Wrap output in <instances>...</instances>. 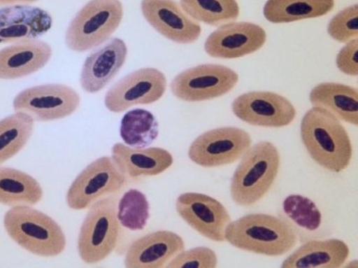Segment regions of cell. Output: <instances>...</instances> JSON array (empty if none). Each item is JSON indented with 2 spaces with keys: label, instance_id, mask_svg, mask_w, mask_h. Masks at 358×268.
<instances>
[{
  "label": "cell",
  "instance_id": "cell-1",
  "mask_svg": "<svg viewBox=\"0 0 358 268\" xmlns=\"http://www.w3.org/2000/svg\"><path fill=\"white\" fill-rule=\"evenodd\" d=\"M300 132L305 148L318 164L333 172L348 167L352 155L350 139L332 113L313 106L303 117Z\"/></svg>",
  "mask_w": 358,
  "mask_h": 268
},
{
  "label": "cell",
  "instance_id": "cell-2",
  "mask_svg": "<svg viewBox=\"0 0 358 268\" xmlns=\"http://www.w3.org/2000/svg\"><path fill=\"white\" fill-rule=\"evenodd\" d=\"M225 240L244 251L278 256L296 245L297 234L284 219L266 213H250L230 222L225 230Z\"/></svg>",
  "mask_w": 358,
  "mask_h": 268
},
{
  "label": "cell",
  "instance_id": "cell-3",
  "mask_svg": "<svg viewBox=\"0 0 358 268\" xmlns=\"http://www.w3.org/2000/svg\"><path fill=\"white\" fill-rule=\"evenodd\" d=\"M3 225L15 243L36 255L54 257L65 248L66 237L57 223L29 206L10 209L4 215Z\"/></svg>",
  "mask_w": 358,
  "mask_h": 268
},
{
  "label": "cell",
  "instance_id": "cell-4",
  "mask_svg": "<svg viewBox=\"0 0 358 268\" xmlns=\"http://www.w3.org/2000/svg\"><path fill=\"white\" fill-rule=\"evenodd\" d=\"M280 154L271 142L261 141L242 156L231 180L230 193L235 203L249 206L269 190L279 171Z\"/></svg>",
  "mask_w": 358,
  "mask_h": 268
},
{
  "label": "cell",
  "instance_id": "cell-5",
  "mask_svg": "<svg viewBox=\"0 0 358 268\" xmlns=\"http://www.w3.org/2000/svg\"><path fill=\"white\" fill-rule=\"evenodd\" d=\"M122 17L123 6L120 0H90L69 23L66 43L76 52L92 49L110 37Z\"/></svg>",
  "mask_w": 358,
  "mask_h": 268
},
{
  "label": "cell",
  "instance_id": "cell-6",
  "mask_svg": "<svg viewBox=\"0 0 358 268\" xmlns=\"http://www.w3.org/2000/svg\"><path fill=\"white\" fill-rule=\"evenodd\" d=\"M117 199L113 196L93 203L82 223L78 238L81 260L94 264L107 258L115 249L120 237L117 218Z\"/></svg>",
  "mask_w": 358,
  "mask_h": 268
},
{
  "label": "cell",
  "instance_id": "cell-7",
  "mask_svg": "<svg viewBox=\"0 0 358 268\" xmlns=\"http://www.w3.org/2000/svg\"><path fill=\"white\" fill-rule=\"evenodd\" d=\"M126 176L112 157H101L88 164L75 178L66 193L69 208L82 210L100 197L119 191Z\"/></svg>",
  "mask_w": 358,
  "mask_h": 268
},
{
  "label": "cell",
  "instance_id": "cell-8",
  "mask_svg": "<svg viewBox=\"0 0 358 268\" xmlns=\"http://www.w3.org/2000/svg\"><path fill=\"white\" fill-rule=\"evenodd\" d=\"M238 80L231 69L215 64L189 68L174 77L173 94L185 101H201L221 97L231 91Z\"/></svg>",
  "mask_w": 358,
  "mask_h": 268
},
{
  "label": "cell",
  "instance_id": "cell-9",
  "mask_svg": "<svg viewBox=\"0 0 358 268\" xmlns=\"http://www.w3.org/2000/svg\"><path fill=\"white\" fill-rule=\"evenodd\" d=\"M80 98L72 87L63 84H45L21 91L13 100L15 112L28 115L34 121H50L71 115Z\"/></svg>",
  "mask_w": 358,
  "mask_h": 268
},
{
  "label": "cell",
  "instance_id": "cell-10",
  "mask_svg": "<svg viewBox=\"0 0 358 268\" xmlns=\"http://www.w3.org/2000/svg\"><path fill=\"white\" fill-rule=\"evenodd\" d=\"M252 139L243 129L222 127L199 135L188 150L189 159L203 167H215L233 163L250 148Z\"/></svg>",
  "mask_w": 358,
  "mask_h": 268
},
{
  "label": "cell",
  "instance_id": "cell-11",
  "mask_svg": "<svg viewBox=\"0 0 358 268\" xmlns=\"http://www.w3.org/2000/svg\"><path fill=\"white\" fill-rule=\"evenodd\" d=\"M165 75L152 67L136 70L118 80L106 92V107L111 112H122L137 104L159 100L166 88Z\"/></svg>",
  "mask_w": 358,
  "mask_h": 268
},
{
  "label": "cell",
  "instance_id": "cell-12",
  "mask_svg": "<svg viewBox=\"0 0 358 268\" xmlns=\"http://www.w3.org/2000/svg\"><path fill=\"white\" fill-rule=\"evenodd\" d=\"M234 115L252 125L281 127L289 125L296 109L285 97L268 91H252L236 97L231 104Z\"/></svg>",
  "mask_w": 358,
  "mask_h": 268
},
{
  "label": "cell",
  "instance_id": "cell-13",
  "mask_svg": "<svg viewBox=\"0 0 358 268\" xmlns=\"http://www.w3.org/2000/svg\"><path fill=\"white\" fill-rule=\"evenodd\" d=\"M178 215L202 236L214 241L225 240V230L231 222L226 208L205 194L185 192L176 202Z\"/></svg>",
  "mask_w": 358,
  "mask_h": 268
},
{
  "label": "cell",
  "instance_id": "cell-14",
  "mask_svg": "<svg viewBox=\"0 0 358 268\" xmlns=\"http://www.w3.org/2000/svg\"><path fill=\"white\" fill-rule=\"evenodd\" d=\"M266 40L265 30L250 22H231L220 25L206 38V52L213 57L233 59L260 49Z\"/></svg>",
  "mask_w": 358,
  "mask_h": 268
},
{
  "label": "cell",
  "instance_id": "cell-15",
  "mask_svg": "<svg viewBox=\"0 0 358 268\" xmlns=\"http://www.w3.org/2000/svg\"><path fill=\"white\" fill-rule=\"evenodd\" d=\"M141 9L147 22L172 41L192 43L201 34L200 24L174 0H142Z\"/></svg>",
  "mask_w": 358,
  "mask_h": 268
},
{
  "label": "cell",
  "instance_id": "cell-16",
  "mask_svg": "<svg viewBox=\"0 0 358 268\" xmlns=\"http://www.w3.org/2000/svg\"><path fill=\"white\" fill-rule=\"evenodd\" d=\"M184 249V241L178 234L158 230L132 242L124 262L128 268H160Z\"/></svg>",
  "mask_w": 358,
  "mask_h": 268
},
{
  "label": "cell",
  "instance_id": "cell-17",
  "mask_svg": "<svg viewBox=\"0 0 358 268\" xmlns=\"http://www.w3.org/2000/svg\"><path fill=\"white\" fill-rule=\"evenodd\" d=\"M51 15L38 7L14 5L0 8V43L35 40L50 29Z\"/></svg>",
  "mask_w": 358,
  "mask_h": 268
},
{
  "label": "cell",
  "instance_id": "cell-18",
  "mask_svg": "<svg viewBox=\"0 0 358 268\" xmlns=\"http://www.w3.org/2000/svg\"><path fill=\"white\" fill-rule=\"evenodd\" d=\"M127 55V45L119 38H112L92 52L85 59L81 70L80 83L82 88L89 93L101 90L117 74Z\"/></svg>",
  "mask_w": 358,
  "mask_h": 268
},
{
  "label": "cell",
  "instance_id": "cell-19",
  "mask_svg": "<svg viewBox=\"0 0 358 268\" xmlns=\"http://www.w3.org/2000/svg\"><path fill=\"white\" fill-rule=\"evenodd\" d=\"M52 55L50 45L38 39L17 43L0 50V79H16L43 68Z\"/></svg>",
  "mask_w": 358,
  "mask_h": 268
},
{
  "label": "cell",
  "instance_id": "cell-20",
  "mask_svg": "<svg viewBox=\"0 0 358 268\" xmlns=\"http://www.w3.org/2000/svg\"><path fill=\"white\" fill-rule=\"evenodd\" d=\"M111 153L119 169L131 178L160 174L173 162L172 155L159 147L134 148L116 143L111 148Z\"/></svg>",
  "mask_w": 358,
  "mask_h": 268
},
{
  "label": "cell",
  "instance_id": "cell-21",
  "mask_svg": "<svg viewBox=\"0 0 358 268\" xmlns=\"http://www.w3.org/2000/svg\"><path fill=\"white\" fill-rule=\"evenodd\" d=\"M348 246L338 239L305 242L282 263L284 268H337L348 258Z\"/></svg>",
  "mask_w": 358,
  "mask_h": 268
},
{
  "label": "cell",
  "instance_id": "cell-22",
  "mask_svg": "<svg viewBox=\"0 0 358 268\" xmlns=\"http://www.w3.org/2000/svg\"><path fill=\"white\" fill-rule=\"evenodd\" d=\"M313 106L324 108L340 120L358 125V91L355 87L338 83H322L310 91Z\"/></svg>",
  "mask_w": 358,
  "mask_h": 268
},
{
  "label": "cell",
  "instance_id": "cell-23",
  "mask_svg": "<svg viewBox=\"0 0 358 268\" xmlns=\"http://www.w3.org/2000/svg\"><path fill=\"white\" fill-rule=\"evenodd\" d=\"M43 190L29 174L10 167H0V203L15 206H32L41 201Z\"/></svg>",
  "mask_w": 358,
  "mask_h": 268
},
{
  "label": "cell",
  "instance_id": "cell-24",
  "mask_svg": "<svg viewBox=\"0 0 358 268\" xmlns=\"http://www.w3.org/2000/svg\"><path fill=\"white\" fill-rule=\"evenodd\" d=\"M334 5V0H267L263 13L271 22L287 23L324 15Z\"/></svg>",
  "mask_w": 358,
  "mask_h": 268
},
{
  "label": "cell",
  "instance_id": "cell-25",
  "mask_svg": "<svg viewBox=\"0 0 358 268\" xmlns=\"http://www.w3.org/2000/svg\"><path fill=\"white\" fill-rule=\"evenodd\" d=\"M159 126L154 115L143 108H134L126 113L120 122V134L129 147L143 148L157 137Z\"/></svg>",
  "mask_w": 358,
  "mask_h": 268
},
{
  "label": "cell",
  "instance_id": "cell-26",
  "mask_svg": "<svg viewBox=\"0 0 358 268\" xmlns=\"http://www.w3.org/2000/svg\"><path fill=\"white\" fill-rule=\"evenodd\" d=\"M180 5L193 20L211 26L234 22L240 13L236 0H180Z\"/></svg>",
  "mask_w": 358,
  "mask_h": 268
},
{
  "label": "cell",
  "instance_id": "cell-27",
  "mask_svg": "<svg viewBox=\"0 0 358 268\" xmlns=\"http://www.w3.org/2000/svg\"><path fill=\"white\" fill-rule=\"evenodd\" d=\"M34 120L16 112L0 120V164L20 151L31 137Z\"/></svg>",
  "mask_w": 358,
  "mask_h": 268
},
{
  "label": "cell",
  "instance_id": "cell-28",
  "mask_svg": "<svg viewBox=\"0 0 358 268\" xmlns=\"http://www.w3.org/2000/svg\"><path fill=\"white\" fill-rule=\"evenodd\" d=\"M150 217L145 195L137 189H129L117 203V218L123 227L132 231L142 230Z\"/></svg>",
  "mask_w": 358,
  "mask_h": 268
},
{
  "label": "cell",
  "instance_id": "cell-29",
  "mask_svg": "<svg viewBox=\"0 0 358 268\" xmlns=\"http://www.w3.org/2000/svg\"><path fill=\"white\" fill-rule=\"evenodd\" d=\"M282 211L298 227L315 232L322 223L321 213L315 204L301 195H290L282 202Z\"/></svg>",
  "mask_w": 358,
  "mask_h": 268
},
{
  "label": "cell",
  "instance_id": "cell-30",
  "mask_svg": "<svg viewBox=\"0 0 358 268\" xmlns=\"http://www.w3.org/2000/svg\"><path fill=\"white\" fill-rule=\"evenodd\" d=\"M327 31L341 43H348L358 36V5L349 6L336 14L329 21Z\"/></svg>",
  "mask_w": 358,
  "mask_h": 268
},
{
  "label": "cell",
  "instance_id": "cell-31",
  "mask_svg": "<svg viewBox=\"0 0 358 268\" xmlns=\"http://www.w3.org/2000/svg\"><path fill=\"white\" fill-rule=\"evenodd\" d=\"M217 264L215 253L210 248L199 246L182 251L166 265L168 268L200 267L213 268Z\"/></svg>",
  "mask_w": 358,
  "mask_h": 268
},
{
  "label": "cell",
  "instance_id": "cell-32",
  "mask_svg": "<svg viewBox=\"0 0 358 268\" xmlns=\"http://www.w3.org/2000/svg\"><path fill=\"white\" fill-rule=\"evenodd\" d=\"M357 51V38L346 43L339 51L336 57V65L341 71L349 76L358 75Z\"/></svg>",
  "mask_w": 358,
  "mask_h": 268
},
{
  "label": "cell",
  "instance_id": "cell-33",
  "mask_svg": "<svg viewBox=\"0 0 358 268\" xmlns=\"http://www.w3.org/2000/svg\"><path fill=\"white\" fill-rule=\"evenodd\" d=\"M38 0H0V6L14 4L18 3H32Z\"/></svg>",
  "mask_w": 358,
  "mask_h": 268
}]
</instances>
